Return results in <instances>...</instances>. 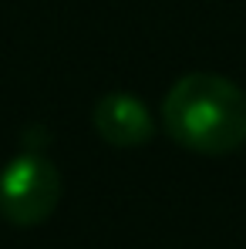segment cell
Masks as SVG:
<instances>
[{
	"mask_svg": "<svg viewBox=\"0 0 246 249\" xmlns=\"http://www.w3.org/2000/svg\"><path fill=\"white\" fill-rule=\"evenodd\" d=\"M162 124L186 152L229 155L246 145V91L212 71L182 74L162 101Z\"/></svg>",
	"mask_w": 246,
	"mask_h": 249,
	"instance_id": "cell-1",
	"label": "cell"
},
{
	"mask_svg": "<svg viewBox=\"0 0 246 249\" xmlns=\"http://www.w3.org/2000/svg\"><path fill=\"white\" fill-rule=\"evenodd\" d=\"M91 124L101 142L112 148H138L155 138V118L149 105L128 91H112L95 101L91 108Z\"/></svg>",
	"mask_w": 246,
	"mask_h": 249,
	"instance_id": "cell-3",
	"label": "cell"
},
{
	"mask_svg": "<svg viewBox=\"0 0 246 249\" xmlns=\"http://www.w3.org/2000/svg\"><path fill=\"white\" fill-rule=\"evenodd\" d=\"M61 172L51 159L24 152L0 168V219L20 229L41 226L61 206Z\"/></svg>",
	"mask_w": 246,
	"mask_h": 249,
	"instance_id": "cell-2",
	"label": "cell"
}]
</instances>
